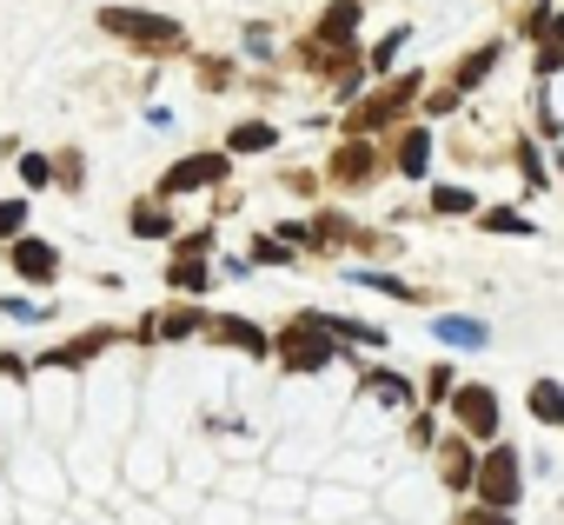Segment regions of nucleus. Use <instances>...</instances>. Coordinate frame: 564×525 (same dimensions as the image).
<instances>
[{"instance_id":"nucleus-1","label":"nucleus","mask_w":564,"mask_h":525,"mask_svg":"<svg viewBox=\"0 0 564 525\" xmlns=\"http://www.w3.org/2000/svg\"><path fill=\"white\" fill-rule=\"evenodd\" d=\"M326 333H333V326H326L319 313L300 320V326L286 333V346H279V353H286V366H293V373H319V366L333 360V340H326Z\"/></svg>"},{"instance_id":"nucleus-2","label":"nucleus","mask_w":564,"mask_h":525,"mask_svg":"<svg viewBox=\"0 0 564 525\" xmlns=\"http://www.w3.org/2000/svg\"><path fill=\"white\" fill-rule=\"evenodd\" d=\"M478 499H485V505H498V512H511V505H518V459H511V446H505V452H491V459L478 465Z\"/></svg>"},{"instance_id":"nucleus-3","label":"nucleus","mask_w":564,"mask_h":525,"mask_svg":"<svg viewBox=\"0 0 564 525\" xmlns=\"http://www.w3.org/2000/svg\"><path fill=\"white\" fill-rule=\"evenodd\" d=\"M452 413L465 419V432H478V439H491L498 432V399L485 393V386H458L452 393Z\"/></svg>"},{"instance_id":"nucleus-4","label":"nucleus","mask_w":564,"mask_h":525,"mask_svg":"<svg viewBox=\"0 0 564 525\" xmlns=\"http://www.w3.org/2000/svg\"><path fill=\"white\" fill-rule=\"evenodd\" d=\"M107 28L127 34V41H180V21H160V14H127V8H107Z\"/></svg>"},{"instance_id":"nucleus-5","label":"nucleus","mask_w":564,"mask_h":525,"mask_svg":"<svg viewBox=\"0 0 564 525\" xmlns=\"http://www.w3.org/2000/svg\"><path fill=\"white\" fill-rule=\"evenodd\" d=\"M213 180H226V160L219 153H193V160H180L166 173V193H193V186H213Z\"/></svg>"},{"instance_id":"nucleus-6","label":"nucleus","mask_w":564,"mask_h":525,"mask_svg":"<svg viewBox=\"0 0 564 525\" xmlns=\"http://www.w3.org/2000/svg\"><path fill=\"white\" fill-rule=\"evenodd\" d=\"M54 267H61V253H54L47 239H21V246H14V274H21V280L47 287V280H54Z\"/></svg>"},{"instance_id":"nucleus-7","label":"nucleus","mask_w":564,"mask_h":525,"mask_svg":"<svg viewBox=\"0 0 564 525\" xmlns=\"http://www.w3.org/2000/svg\"><path fill=\"white\" fill-rule=\"evenodd\" d=\"M432 333H438L445 346H485V340H491V333H485V320H471V313H445Z\"/></svg>"},{"instance_id":"nucleus-8","label":"nucleus","mask_w":564,"mask_h":525,"mask_svg":"<svg viewBox=\"0 0 564 525\" xmlns=\"http://www.w3.org/2000/svg\"><path fill=\"white\" fill-rule=\"evenodd\" d=\"M425 160H432V140L412 127V133L399 140V173H412V180H419V173H425Z\"/></svg>"},{"instance_id":"nucleus-9","label":"nucleus","mask_w":564,"mask_h":525,"mask_svg":"<svg viewBox=\"0 0 564 525\" xmlns=\"http://www.w3.org/2000/svg\"><path fill=\"white\" fill-rule=\"evenodd\" d=\"M445 479H452V492H465V485H478V465H471V446H445Z\"/></svg>"},{"instance_id":"nucleus-10","label":"nucleus","mask_w":564,"mask_h":525,"mask_svg":"<svg viewBox=\"0 0 564 525\" xmlns=\"http://www.w3.org/2000/svg\"><path fill=\"white\" fill-rule=\"evenodd\" d=\"M531 413H538L544 426H564V393H557L551 379H538V386H531Z\"/></svg>"},{"instance_id":"nucleus-11","label":"nucleus","mask_w":564,"mask_h":525,"mask_svg":"<svg viewBox=\"0 0 564 525\" xmlns=\"http://www.w3.org/2000/svg\"><path fill=\"white\" fill-rule=\"evenodd\" d=\"M279 133L265 127V120H246V127H232V153H265Z\"/></svg>"},{"instance_id":"nucleus-12","label":"nucleus","mask_w":564,"mask_h":525,"mask_svg":"<svg viewBox=\"0 0 564 525\" xmlns=\"http://www.w3.org/2000/svg\"><path fill=\"white\" fill-rule=\"evenodd\" d=\"M166 280H173V293H206L213 274L199 267V259H173V274H166Z\"/></svg>"},{"instance_id":"nucleus-13","label":"nucleus","mask_w":564,"mask_h":525,"mask_svg":"<svg viewBox=\"0 0 564 525\" xmlns=\"http://www.w3.org/2000/svg\"><path fill=\"white\" fill-rule=\"evenodd\" d=\"M478 226H485V233H531V219H524V213H511V206H491Z\"/></svg>"},{"instance_id":"nucleus-14","label":"nucleus","mask_w":564,"mask_h":525,"mask_svg":"<svg viewBox=\"0 0 564 525\" xmlns=\"http://www.w3.org/2000/svg\"><path fill=\"white\" fill-rule=\"evenodd\" d=\"M326 34L339 41V34H359V8H352V0H339V8L326 14Z\"/></svg>"},{"instance_id":"nucleus-15","label":"nucleus","mask_w":564,"mask_h":525,"mask_svg":"<svg viewBox=\"0 0 564 525\" xmlns=\"http://www.w3.org/2000/svg\"><path fill=\"white\" fill-rule=\"evenodd\" d=\"M28 226V200H0V239H14Z\"/></svg>"},{"instance_id":"nucleus-16","label":"nucleus","mask_w":564,"mask_h":525,"mask_svg":"<svg viewBox=\"0 0 564 525\" xmlns=\"http://www.w3.org/2000/svg\"><path fill=\"white\" fill-rule=\"evenodd\" d=\"M432 206H438V213H471V193H465V186H438Z\"/></svg>"},{"instance_id":"nucleus-17","label":"nucleus","mask_w":564,"mask_h":525,"mask_svg":"<svg viewBox=\"0 0 564 525\" xmlns=\"http://www.w3.org/2000/svg\"><path fill=\"white\" fill-rule=\"evenodd\" d=\"M133 233H140V239H160V233H166V213H160V206H140V213H133Z\"/></svg>"},{"instance_id":"nucleus-18","label":"nucleus","mask_w":564,"mask_h":525,"mask_svg":"<svg viewBox=\"0 0 564 525\" xmlns=\"http://www.w3.org/2000/svg\"><path fill=\"white\" fill-rule=\"evenodd\" d=\"M21 180H28V186H47V180H54V160L28 153V160H21Z\"/></svg>"},{"instance_id":"nucleus-19","label":"nucleus","mask_w":564,"mask_h":525,"mask_svg":"<svg viewBox=\"0 0 564 525\" xmlns=\"http://www.w3.org/2000/svg\"><path fill=\"white\" fill-rule=\"evenodd\" d=\"M193 326H206V320H199L193 307H186V313H166V320H160V333H166V340H180V333H193Z\"/></svg>"},{"instance_id":"nucleus-20","label":"nucleus","mask_w":564,"mask_h":525,"mask_svg":"<svg viewBox=\"0 0 564 525\" xmlns=\"http://www.w3.org/2000/svg\"><path fill=\"white\" fill-rule=\"evenodd\" d=\"M399 47H405V28H399V34H386V41H379V54H372V67H379V74H386V67H392V54H399Z\"/></svg>"},{"instance_id":"nucleus-21","label":"nucleus","mask_w":564,"mask_h":525,"mask_svg":"<svg viewBox=\"0 0 564 525\" xmlns=\"http://www.w3.org/2000/svg\"><path fill=\"white\" fill-rule=\"evenodd\" d=\"M465 525H511V512H498V505H485V512H471Z\"/></svg>"}]
</instances>
